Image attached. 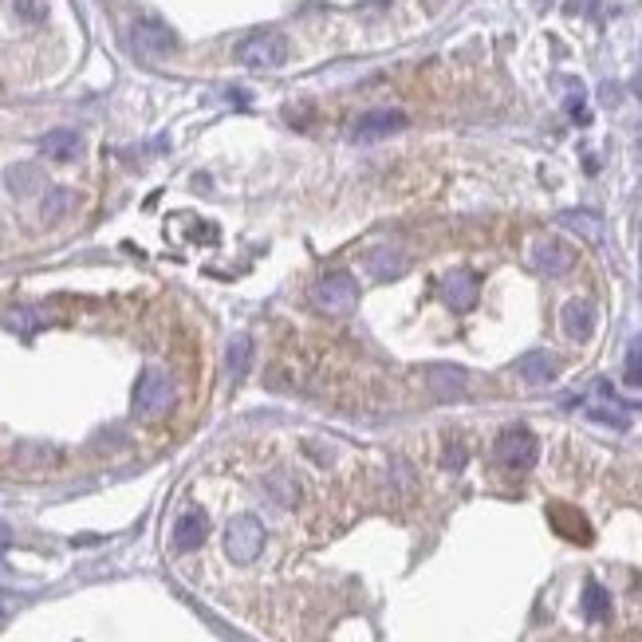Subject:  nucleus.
Wrapping results in <instances>:
<instances>
[{"label": "nucleus", "mask_w": 642, "mask_h": 642, "mask_svg": "<svg viewBox=\"0 0 642 642\" xmlns=\"http://www.w3.org/2000/svg\"><path fill=\"white\" fill-rule=\"evenodd\" d=\"M312 304L324 316H347L359 304V284H355L351 272H327V276L312 284Z\"/></svg>", "instance_id": "nucleus-1"}, {"label": "nucleus", "mask_w": 642, "mask_h": 642, "mask_svg": "<svg viewBox=\"0 0 642 642\" xmlns=\"http://www.w3.org/2000/svg\"><path fill=\"white\" fill-rule=\"evenodd\" d=\"M174 406V383L162 366H146L138 375V386H135V414L142 418H158Z\"/></svg>", "instance_id": "nucleus-2"}, {"label": "nucleus", "mask_w": 642, "mask_h": 642, "mask_svg": "<svg viewBox=\"0 0 642 642\" xmlns=\"http://www.w3.org/2000/svg\"><path fill=\"white\" fill-rule=\"evenodd\" d=\"M236 59L253 71H272L288 59V40L280 32H253L236 44Z\"/></svg>", "instance_id": "nucleus-3"}, {"label": "nucleus", "mask_w": 642, "mask_h": 642, "mask_svg": "<svg viewBox=\"0 0 642 642\" xmlns=\"http://www.w3.org/2000/svg\"><path fill=\"white\" fill-rule=\"evenodd\" d=\"M493 457H497V466L508 473H525L537 466V437H532V430H525V426H508V430L497 437Z\"/></svg>", "instance_id": "nucleus-4"}, {"label": "nucleus", "mask_w": 642, "mask_h": 642, "mask_svg": "<svg viewBox=\"0 0 642 642\" xmlns=\"http://www.w3.org/2000/svg\"><path fill=\"white\" fill-rule=\"evenodd\" d=\"M225 552L233 564H253L265 552V525L256 517H236L225 528Z\"/></svg>", "instance_id": "nucleus-5"}, {"label": "nucleus", "mask_w": 642, "mask_h": 642, "mask_svg": "<svg viewBox=\"0 0 642 642\" xmlns=\"http://www.w3.org/2000/svg\"><path fill=\"white\" fill-rule=\"evenodd\" d=\"M406 130V115L395 111V106H383V111H366L351 123V142H383L390 135Z\"/></svg>", "instance_id": "nucleus-6"}, {"label": "nucleus", "mask_w": 642, "mask_h": 642, "mask_svg": "<svg viewBox=\"0 0 642 642\" xmlns=\"http://www.w3.org/2000/svg\"><path fill=\"white\" fill-rule=\"evenodd\" d=\"M528 260L540 276H567L572 265H576L572 248H567L564 241H556V236H537L532 248H528Z\"/></svg>", "instance_id": "nucleus-7"}, {"label": "nucleus", "mask_w": 642, "mask_h": 642, "mask_svg": "<svg viewBox=\"0 0 642 642\" xmlns=\"http://www.w3.org/2000/svg\"><path fill=\"white\" fill-rule=\"evenodd\" d=\"M130 40H135V52L146 59H162V55L177 52V35L166 28L162 20H138L135 28H130Z\"/></svg>", "instance_id": "nucleus-8"}, {"label": "nucleus", "mask_w": 642, "mask_h": 642, "mask_svg": "<svg viewBox=\"0 0 642 642\" xmlns=\"http://www.w3.org/2000/svg\"><path fill=\"white\" fill-rule=\"evenodd\" d=\"M437 292H442V300L454 307V312H469L473 304H477V292H481V280L477 272H466V268H454L446 272L442 284H437Z\"/></svg>", "instance_id": "nucleus-9"}, {"label": "nucleus", "mask_w": 642, "mask_h": 642, "mask_svg": "<svg viewBox=\"0 0 642 642\" xmlns=\"http://www.w3.org/2000/svg\"><path fill=\"white\" fill-rule=\"evenodd\" d=\"M560 324H564V336L567 339L587 343L591 331H596V307H591V300H567L560 307Z\"/></svg>", "instance_id": "nucleus-10"}, {"label": "nucleus", "mask_w": 642, "mask_h": 642, "mask_svg": "<svg viewBox=\"0 0 642 642\" xmlns=\"http://www.w3.org/2000/svg\"><path fill=\"white\" fill-rule=\"evenodd\" d=\"M363 265L378 280H395V276H402V272L410 268V260H406V253H398L395 245H375V248H366Z\"/></svg>", "instance_id": "nucleus-11"}, {"label": "nucleus", "mask_w": 642, "mask_h": 642, "mask_svg": "<svg viewBox=\"0 0 642 642\" xmlns=\"http://www.w3.org/2000/svg\"><path fill=\"white\" fill-rule=\"evenodd\" d=\"M206 537H209V520H206V513H201V508H189V513L177 517V525H174V548H177V552L201 548V544H206Z\"/></svg>", "instance_id": "nucleus-12"}, {"label": "nucleus", "mask_w": 642, "mask_h": 642, "mask_svg": "<svg viewBox=\"0 0 642 642\" xmlns=\"http://www.w3.org/2000/svg\"><path fill=\"white\" fill-rule=\"evenodd\" d=\"M517 371H520V378H525V383L544 386V383H552V378L560 375V359H556L552 351H528L525 359L517 363Z\"/></svg>", "instance_id": "nucleus-13"}, {"label": "nucleus", "mask_w": 642, "mask_h": 642, "mask_svg": "<svg viewBox=\"0 0 642 642\" xmlns=\"http://www.w3.org/2000/svg\"><path fill=\"white\" fill-rule=\"evenodd\" d=\"M426 383H430V390H434V395L442 398V402H454V398L466 395V371H461V366H449V363L430 366Z\"/></svg>", "instance_id": "nucleus-14"}, {"label": "nucleus", "mask_w": 642, "mask_h": 642, "mask_svg": "<svg viewBox=\"0 0 642 642\" xmlns=\"http://www.w3.org/2000/svg\"><path fill=\"white\" fill-rule=\"evenodd\" d=\"M40 150L47 154V158H55V162H71V158H79L83 138L75 135V130L59 126V130H47V135L40 138Z\"/></svg>", "instance_id": "nucleus-15"}, {"label": "nucleus", "mask_w": 642, "mask_h": 642, "mask_svg": "<svg viewBox=\"0 0 642 642\" xmlns=\"http://www.w3.org/2000/svg\"><path fill=\"white\" fill-rule=\"evenodd\" d=\"M44 324H47V316L40 312V307H32V304H20V307H12V312L5 316V327L12 331V336H24V339H32Z\"/></svg>", "instance_id": "nucleus-16"}, {"label": "nucleus", "mask_w": 642, "mask_h": 642, "mask_svg": "<svg viewBox=\"0 0 642 642\" xmlns=\"http://www.w3.org/2000/svg\"><path fill=\"white\" fill-rule=\"evenodd\" d=\"M552 525L564 532V537H572V540H591V528H587V520L576 513V508H564V505H552Z\"/></svg>", "instance_id": "nucleus-17"}, {"label": "nucleus", "mask_w": 642, "mask_h": 642, "mask_svg": "<svg viewBox=\"0 0 642 642\" xmlns=\"http://www.w3.org/2000/svg\"><path fill=\"white\" fill-rule=\"evenodd\" d=\"M5 186L12 189L16 197H28L35 186H40V177H35V166H12L5 174Z\"/></svg>", "instance_id": "nucleus-18"}, {"label": "nucleus", "mask_w": 642, "mask_h": 642, "mask_svg": "<svg viewBox=\"0 0 642 642\" xmlns=\"http://www.w3.org/2000/svg\"><path fill=\"white\" fill-rule=\"evenodd\" d=\"M75 194L71 189H52V194L44 197V221H59V217H67L71 209H75Z\"/></svg>", "instance_id": "nucleus-19"}, {"label": "nucleus", "mask_w": 642, "mask_h": 642, "mask_svg": "<svg viewBox=\"0 0 642 642\" xmlns=\"http://www.w3.org/2000/svg\"><path fill=\"white\" fill-rule=\"evenodd\" d=\"M584 615L591 623H599V619H607L611 615V599H607V591H603L599 584H587L584 591Z\"/></svg>", "instance_id": "nucleus-20"}, {"label": "nucleus", "mask_w": 642, "mask_h": 642, "mask_svg": "<svg viewBox=\"0 0 642 642\" xmlns=\"http://www.w3.org/2000/svg\"><path fill=\"white\" fill-rule=\"evenodd\" d=\"M248 355H253V339L248 336H236L229 343V355H225V363H229V375L233 378H241L248 371Z\"/></svg>", "instance_id": "nucleus-21"}, {"label": "nucleus", "mask_w": 642, "mask_h": 642, "mask_svg": "<svg viewBox=\"0 0 642 642\" xmlns=\"http://www.w3.org/2000/svg\"><path fill=\"white\" fill-rule=\"evenodd\" d=\"M564 225H567V229H576V233H584L587 236V241H603V221L599 217H591V213H564V217H560Z\"/></svg>", "instance_id": "nucleus-22"}, {"label": "nucleus", "mask_w": 642, "mask_h": 642, "mask_svg": "<svg viewBox=\"0 0 642 642\" xmlns=\"http://www.w3.org/2000/svg\"><path fill=\"white\" fill-rule=\"evenodd\" d=\"M623 378H627V383H631V386H642V336L631 343V351H627Z\"/></svg>", "instance_id": "nucleus-23"}, {"label": "nucleus", "mask_w": 642, "mask_h": 642, "mask_svg": "<svg viewBox=\"0 0 642 642\" xmlns=\"http://www.w3.org/2000/svg\"><path fill=\"white\" fill-rule=\"evenodd\" d=\"M587 418H591V422L611 426V430H627V414L611 410V406H587Z\"/></svg>", "instance_id": "nucleus-24"}, {"label": "nucleus", "mask_w": 642, "mask_h": 642, "mask_svg": "<svg viewBox=\"0 0 642 642\" xmlns=\"http://www.w3.org/2000/svg\"><path fill=\"white\" fill-rule=\"evenodd\" d=\"M466 457H469V454H466V446H461L457 437H449V442H446V457H442V461H446V469H461V466H466Z\"/></svg>", "instance_id": "nucleus-25"}, {"label": "nucleus", "mask_w": 642, "mask_h": 642, "mask_svg": "<svg viewBox=\"0 0 642 642\" xmlns=\"http://www.w3.org/2000/svg\"><path fill=\"white\" fill-rule=\"evenodd\" d=\"M16 12H20L24 20L40 24V20H44V0H16Z\"/></svg>", "instance_id": "nucleus-26"}, {"label": "nucleus", "mask_w": 642, "mask_h": 642, "mask_svg": "<svg viewBox=\"0 0 642 642\" xmlns=\"http://www.w3.org/2000/svg\"><path fill=\"white\" fill-rule=\"evenodd\" d=\"M596 0H567V12H591Z\"/></svg>", "instance_id": "nucleus-27"}, {"label": "nucleus", "mask_w": 642, "mask_h": 642, "mask_svg": "<svg viewBox=\"0 0 642 642\" xmlns=\"http://www.w3.org/2000/svg\"><path fill=\"white\" fill-rule=\"evenodd\" d=\"M635 95H638V99H642V71H638V75H635Z\"/></svg>", "instance_id": "nucleus-28"}, {"label": "nucleus", "mask_w": 642, "mask_h": 642, "mask_svg": "<svg viewBox=\"0 0 642 642\" xmlns=\"http://www.w3.org/2000/svg\"><path fill=\"white\" fill-rule=\"evenodd\" d=\"M422 5H426V8H437V5H442V0H422Z\"/></svg>", "instance_id": "nucleus-29"}]
</instances>
